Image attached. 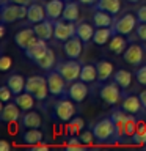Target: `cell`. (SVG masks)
I'll use <instances>...</instances> for the list:
<instances>
[{
  "mask_svg": "<svg viewBox=\"0 0 146 151\" xmlns=\"http://www.w3.org/2000/svg\"><path fill=\"white\" fill-rule=\"evenodd\" d=\"M96 143L99 145H113L118 143V132L112 115L102 116L91 126Z\"/></svg>",
  "mask_w": 146,
  "mask_h": 151,
  "instance_id": "obj_1",
  "label": "cell"
},
{
  "mask_svg": "<svg viewBox=\"0 0 146 151\" xmlns=\"http://www.w3.org/2000/svg\"><path fill=\"white\" fill-rule=\"evenodd\" d=\"M75 101H72L69 96H61L57 98L52 107V116L58 123H69L72 118L77 115V109H75Z\"/></svg>",
  "mask_w": 146,
  "mask_h": 151,
  "instance_id": "obj_2",
  "label": "cell"
},
{
  "mask_svg": "<svg viewBox=\"0 0 146 151\" xmlns=\"http://www.w3.org/2000/svg\"><path fill=\"white\" fill-rule=\"evenodd\" d=\"M25 90L35 96V99L38 102H46L49 94H50L46 76H28Z\"/></svg>",
  "mask_w": 146,
  "mask_h": 151,
  "instance_id": "obj_3",
  "label": "cell"
},
{
  "mask_svg": "<svg viewBox=\"0 0 146 151\" xmlns=\"http://www.w3.org/2000/svg\"><path fill=\"white\" fill-rule=\"evenodd\" d=\"M122 91H124V90H122L115 80H107V82L101 83V87H99V96H101V99L112 107L121 104L122 98H124V93Z\"/></svg>",
  "mask_w": 146,
  "mask_h": 151,
  "instance_id": "obj_4",
  "label": "cell"
},
{
  "mask_svg": "<svg viewBox=\"0 0 146 151\" xmlns=\"http://www.w3.org/2000/svg\"><path fill=\"white\" fill-rule=\"evenodd\" d=\"M27 13H28V6H24V5H17V3H11V2L0 5V19H2V24L24 21L27 17Z\"/></svg>",
  "mask_w": 146,
  "mask_h": 151,
  "instance_id": "obj_5",
  "label": "cell"
},
{
  "mask_svg": "<svg viewBox=\"0 0 146 151\" xmlns=\"http://www.w3.org/2000/svg\"><path fill=\"white\" fill-rule=\"evenodd\" d=\"M47 77V85H49V91L54 98H61V96H66L68 93V87H66V79L61 76L57 69H50L47 71L46 74Z\"/></svg>",
  "mask_w": 146,
  "mask_h": 151,
  "instance_id": "obj_6",
  "label": "cell"
},
{
  "mask_svg": "<svg viewBox=\"0 0 146 151\" xmlns=\"http://www.w3.org/2000/svg\"><path fill=\"white\" fill-rule=\"evenodd\" d=\"M58 73L66 79V82L71 83V82H75V80L80 79V71H82V63L79 60H74V58H68L64 61H60L55 68Z\"/></svg>",
  "mask_w": 146,
  "mask_h": 151,
  "instance_id": "obj_7",
  "label": "cell"
},
{
  "mask_svg": "<svg viewBox=\"0 0 146 151\" xmlns=\"http://www.w3.org/2000/svg\"><path fill=\"white\" fill-rule=\"evenodd\" d=\"M137 25H138L137 13H124L122 16H120L115 21V24H113V30H115V33L129 36L132 32H135Z\"/></svg>",
  "mask_w": 146,
  "mask_h": 151,
  "instance_id": "obj_8",
  "label": "cell"
},
{
  "mask_svg": "<svg viewBox=\"0 0 146 151\" xmlns=\"http://www.w3.org/2000/svg\"><path fill=\"white\" fill-rule=\"evenodd\" d=\"M75 27H77L75 22H68L64 19L54 21V40L60 42L68 41L69 38L75 36Z\"/></svg>",
  "mask_w": 146,
  "mask_h": 151,
  "instance_id": "obj_9",
  "label": "cell"
},
{
  "mask_svg": "<svg viewBox=\"0 0 146 151\" xmlns=\"http://www.w3.org/2000/svg\"><path fill=\"white\" fill-rule=\"evenodd\" d=\"M145 47L138 44V42H129L127 49L122 54V58H124L126 63H129L130 66H135L138 68L140 65H143L145 61Z\"/></svg>",
  "mask_w": 146,
  "mask_h": 151,
  "instance_id": "obj_10",
  "label": "cell"
},
{
  "mask_svg": "<svg viewBox=\"0 0 146 151\" xmlns=\"http://www.w3.org/2000/svg\"><path fill=\"white\" fill-rule=\"evenodd\" d=\"M121 107L127 113H132V115H137V116H145L146 113V109L143 106V102H141L140 96L134 93H129V94L124 93V98L121 101Z\"/></svg>",
  "mask_w": 146,
  "mask_h": 151,
  "instance_id": "obj_11",
  "label": "cell"
},
{
  "mask_svg": "<svg viewBox=\"0 0 146 151\" xmlns=\"http://www.w3.org/2000/svg\"><path fill=\"white\" fill-rule=\"evenodd\" d=\"M89 94V88H88V83H85L83 80H75V82H71L69 87H68V93L66 96H69L72 101H75L77 104L83 102L85 99L88 98Z\"/></svg>",
  "mask_w": 146,
  "mask_h": 151,
  "instance_id": "obj_12",
  "label": "cell"
},
{
  "mask_svg": "<svg viewBox=\"0 0 146 151\" xmlns=\"http://www.w3.org/2000/svg\"><path fill=\"white\" fill-rule=\"evenodd\" d=\"M38 41V36L35 33V28L33 27H27V28H22V30H19L16 35H14V42L17 44V47L21 49L22 52L28 49L33 42Z\"/></svg>",
  "mask_w": 146,
  "mask_h": 151,
  "instance_id": "obj_13",
  "label": "cell"
},
{
  "mask_svg": "<svg viewBox=\"0 0 146 151\" xmlns=\"http://www.w3.org/2000/svg\"><path fill=\"white\" fill-rule=\"evenodd\" d=\"M110 115H112L113 121H115V126H116L118 143H124V131H126V123H127V118H129V113L120 106V107L113 109Z\"/></svg>",
  "mask_w": 146,
  "mask_h": 151,
  "instance_id": "obj_14",
  "label": "cell"
},
{
  "mask_svg": "<svg viewBox=\"0 0 146 151\" xmlns=\"http://www.w3.org/2000/svg\"><path fill=\"white\" fill-rule=\"evenodd\" d=\"M83 46L85 42L80 40V38L75 35L72 38H69L68 41L63 42V50L68 58H74V60H79L82 57V52H83Z\"/></svg>",
  "mask_w": 146,
  "mask_h": 151,
  "instance_id": "obj_15",
  "label": "cell"
},
{
  "mask_svg": "<svg viewBox=\"0 0 146 151\" xmlns=\"http://www.w3.org/2000/svg\"><path fill=\"white\" fill-rule=\"evenodd\" d=\"M21 107L17 106L16 102H5V106L2 107V110H0V120L5 121V123H13V121H17L21 120L22 113H21Z\"/></svg>",
  "mask_w": 146,
  "mask_h": 151,
  "instance_id": "obj_16",
  "label": "cell"
},
{
  "mask_svg": "<svg viewBox=\"0 0 146 151\" xmlns=\"http://www.w3.org/2000/svg\"><path fill=\"white\" fill-rule=\"evenodd\" d=\"M96 66H97V82L99 83H104L107 80L113 79V74H115V66L110 60H105V58H101L99 61H96Z\"/></svg>",
  "mask_w": 146,
  "mask_h": 151,
  "instance_id": "obj_17",
  "label": "cell"
},
{
  "mask_svg": "<svg viewBox=\"0 0 146 151\" xmlns=\"http://www.w3.org/2000/svg\"><path fill=\"white\" fill-rule=\"evenodd\" d=\"M49 49V46H47V41L46 40H41V38H38L36 42H33V44L28 47V49L24 50V54H25L27 58H30L31 61H38L41 58L42 55L47 52Z\"/></svg>",
  "mask_w": 146,
  "mask_h": 151,
  "instance_id": "obj_18",
  "label": "cell"
},
{
  "mask_svg": "<svg viewBox=\"0 0 146 151\" xmlns=\"http://www.w3.org/2000/svg\"><path fill=\"white\" fill-rule=\"evenodd\" d=\"M94 32H96V25L89 22H77V27H75V35H77L80 40L85 42V46H88L89 42H93V36Z\"/></svg>",
  "mask_w": 146,
  "mask_h": 151,
  "instance_id": "obj_19",
  "label": "cell"
},
{
  "mask_svg": "<svg viewBox=\"0 0 146 151\" xmlns=\"http://www.w3.org/2000/svg\"><path fill=\"white\" fill-rule=\"evenodd\" d=\"M44 19H47L44 5H41L38 2H33L31 5H28V13H27V22L28 24L35 25V24L44 21Z\"/></svg>",
  "mask_w": 146,
  "mask_h": 151,
  "instance_id": "obj_20",
  "label": "cell"
},
{
  "mask_svg": "<svg viewBox=\"0 0 146 151\" xmlns=\"http://www.w3.org/2000/svg\"><path fill=\"white\" fill-rule=\"evenodd\" d=\"M47 19L50 21H58L63 16V9H64V2L63 0H47L44 3Z\"/></svg>",
  "mask_w": 146,
  "mask_h": 151,
  "instance_id": "obj_21",
  "label": "cell"
},
{
  "mask_svg": "<svg viewBox=\"0 0 146 151\" xmlns=\"http://www.w3.org/2000/svg\"><path fill=\"white\" fill-rule=\"evenodd\" d=\"M129 38H126V35H120V33H115L113 38L108 42V50H112L115 55H122L124 50L129 46Z\"/></svg>",
  "mask_w": 146,
  "mask_h": 151,
  "instance_id": "obj_22",
  "label": "cell"
},
{
  "mask_svg": "<svg viewBox=\"0 0 146 151\" xmlns=\"http://www.w3.org/2000/svg\"><path fill=\"white\" fill-rule=\"evenodd\" d=\"M33 28H35L36 36L41 40L49 41L50 38H54V21H50V19H44V21L35 24Z\"/></svg>",
  "mask_w": 146,
  "mask_h": 151,
  "instance_id": "obj_23",
  "label": "cell"
},
{
  "mask_svg": "<svg viewBox=\"0 0 146 151\" xmlns=\"http://www.w3.org/2000/svg\"><path fill=\"white\" fill-rule=\"evenodd\" d=\"M22 142L28 146H33L36 143H41L44 142V132L41 131V127H30V129H25L22 132Z\"/></svg>",
  "mask_w": 146,
  "mask_h": 151,
  "instance_id": "obj_24",
  "label": "cell"
},
{
  "mask_svg": "<svg viewBox=\"0 0 146 151\" xmlns=\"http://www.w3.org/2000/svg\"><path fill=\"white\" fill-rule=\"evenodd\" d=\"M113 35H115L113 27H96V32H94V36H93V44L105 46L110 42Z\"/></svg>",
  "mask_w": 146,
  "mask_h": 151,
  "instance_id": "obj_25",
  "label": "cell"
},
{
  "mask_svg": "<svg viewBox=\"0 0 146 151\" xmlns=\"http://www.w3.org/2000/svg\"><path fill=\"white\" fill-rule=\"evenodd\" d=\"M21 126L24 129H30V127H41L42 126V118L35 110H27L21 116Z\"/></svg>",
  "mask_w": 146,
  "mask_h": 151,
  "instance_id": "obj_26",
  "label": "cell"
},
{
  "mask_svg": "<svg viewBox=\"0 0 146 151\" xmlns=\"http://www.w3.org/2000/svg\"><path fill=\"white\" fill-rule=\"evenodd\" d=\"M6 85L11 88V91L14 93V96L22 91H25V85H27V79L19 73H13L6 77Z\"/></svg>",
  "mask_w": 146,
  "mask_h": 151,
  "instance_id": "obj_27",
  "label": "cell"
},
{
  "mask_svg": "<svg viewBox=\"0 0 146 151\" xmlns=\"http://www.w3.org/2000/svg\"><path fill=\"white\" fill-rule=\"evenodd\" d=\"M115 21V16L104 9H94L93 13V24L96 27H113Z\"/></svg>",
  "mask_w": 146,
  "mask_h": 151,
  "instance_id": "obj_28",
  "label": "cell"
},
{
  "mask_svg": "<svg viewBox=\"0 0 146 151\" xmlns=\"http://www.w3.org/2000/svg\"><path fill=\"white\" fill-rule=\"evenodd\" d=\"M61 19L68 22H79L80 19V6H79V0L77 2H64V9H63V16Z\"/></svg>",
  "mask_w": 146,
  "mask_h": 151,
  "instance_id": "obj_29",
  "label": "cell"
},
{
  "mask_svg": "<svg viewBox=\"0 0 146 151\" xmlns=\"http://www.w3.org/2000/svg\"><path fill=\"white\" fill-rule=\"evenodd\" d=\"M80 80H83V82L88 83V85L97 82V66H96V63L89 61V63H83V65H82V71H80Z\"/></svg>",
  "mask_w": 146,
  "mask_h": 151,
  "instance_id": "obj_30",
  "label": "cell"
},
{
  "mask_svg": "<svg viewBox=\"0 0 146 151\" xmlns=\"http://www.w3.org/2000/svg\"><path fill=\"white\" fill-rule=\"evenodd\" d=\"M14 102L21 107L22 112H27V110H31V109L35 107L36 99H35V96H33L31 93H28L25 90V91H22V93H19V94L14 96Z\"/></svg>",
  "mask_w": 146,
  "mask_h": 151,
  "instance_id": "obj_31",
  "label": "cell"
},
{
  "mask_svg": "<svg viewBox=\"0 0 146 151\" xmlns=\"http://www.w3.org/2000/svg\"><path fill=\"white\" fill-rule=\"evenodd\" d=\"M122 8L121 0H97L96 5L93 6V9H104V11L112 13L113 16H118Z\"/></svg>",
  "mask_w": 146,
  "mask_h": 151,
  "instance_id": "obj_32",
  "label": "cell"
},
{
  "mask_svg": "<svg viewBox=\"0 0 146 151\" xmlns=\"http://www.w3.org/2000/svg\"><path fill=\"white\" fill-rule=\"evenodd\" d=\"M134 76H135V74H132L130 71H127V69H116L115 74H113V80H115V82L126 91V90L130 88Z\"/></svg>",
  "mask_w": 146,
  "mask_h": 151,
  "instance_id": "obj_33",
  "label": "cell"
},
{
  "mask_svg": "<svg viewBox=\"0 0 146 151\" xmlns=\"http://www.w3.org/2000/svg\"><path fill=\"white\" fill-rule=\"evenodd\" d=\"M35 63H36L38 66H39L41 69H44V71L55 69V68H57V65H58V63H57V55H55V52L52 50L50 47L47 49V52L41 57L39 60L35 61Z\"/></svg>",
  "mask_w": 146,
  "mask_h": 151,
  "instance_id": "obj_34",
  "label": "cell"
},
{
  "mask_svg": "<svg viewBox=\"0 0 146 151\" xmlns=\"http://www.w3.org/2000/svg\"><path fill=\"white\" fill-rule=\"evenodd\" d=\"M129 143L146 146V123L138 121V127H137V132H135L134 135H132V139H130Z\"/></svg>",
  "mask_w": 146,
  "mask_h": 151,
  "instance_id": "obj_35",
  "label": "cell"
},
{
  "mask_svg": "<svg viewBox=\"0 0 146 151\" xmlns=\"http://www.w3.org/2000/svg\"><path fill=\"white\" fill-rule=\"evenodd\" d=\"M85 129V120L80 115H75L72 120L68 123V131L71 135H79Z\"/></svg>",
  "mask_w": 146,
  "mask_h": 151,
  "instance_id": "obj_36",
  "label": "cell"
},
{
  "mask_svg": "<svg viewBox=\"0 0 146 151\" xmlns=\"http://www.w3.org/2000/svg\"><path fill=\"white\" fill-rule=\"evenodd\" d=\"M87 148V145L82 143V140L79 139V135H72L71 139H68V142H66V150L69 151H82Z\"/></svg>",
  "mask_w": 146,
  "mask_h": 151,
  "instance_id": "obj_37",
  "label": "cell"
},
{
  "mask_svg": "<svg viewBox=\"0 0 146 151\" xmlns=\"http://www.w3.org/2000/svg\"><path fill=\"white\" fill-rule=\"evenodd\" d=\"M79 139L82 140L83 145H87V146L96 143V139H94V134H93V129H91V127H89V129H83V131L79 134Z\"/></svg>",
  "mask_w": 146,
  "mask_h": 151,
  "instance_id": "obj_38",
  "label": "cell"
},
{
  "mask_svg": "<svg viewBox=\"0 0 146 151\" xmlns=\"http://www.w3.org/2000/svg\"><path fill=\"white\" fill-rule=\"evenodd\" d=\"M135 80H137V83H140V85H143V87H146V65H140L138 68L135 69Z\"/></svg>",
  "mask_w": 146,
  "mask_h": 151,
  "instance_id": "obj_39",
  "label": "cell"
},
{
  "mask_svg": "<svg viewBox=\"0 0 146 151\" xmlns=\"http://www.w3.org/2000/svg\"><path fill=\"white\" fill-rule=\"evenodd\" d=\"M13 96H14V93L11 91V88H9L6 83L0 87V101H2L3 104L5 102H9L13 99Z\"/></svg>",
  "mask_w": 146,
  "mask_h": 151,
  "instance_id": "obj_40",
  "label": "cell"
},
{
  "mask_svg": "<svg viewBox=\"0 0 146 151\" xmlns=\"http://www.w3.org/2000/svg\"><path fill=\"white\" fill-rule=\"evenodd\" d=\"M135 35L138 40L146 42V22H138V25L135 28Z\"/></svg>",
  "mask_w": 146,
  "mask_h": 151,
  "instance_id": "obj_41",
  "label": "cell"
},
{
  "mask_svg": "<svg viewBox=\"0 0 146 151\" xmlns=\"http://www.w3.org/2000/svg\"><path fill=\"white\" fill-rule=\"evenodd\" d=\"M11 66H13V58L9 55H3L0 58V69L2 71H8Z\"/></svg>",
  "mask_w": 146,
  "mask_h": 151,
  "instance_id": "obj_42",
  "label": "cell"
},
{
  "mask_svg": "<svg viewBox=\"0 0 146 151\" xmlns=\"http://www.w3.org/2000/svg\"><path fill=\"white\" fill-rule=\"evenodd\" d=\"M137 17H138V22H146V5H141L137 9Z\"/></svg>",
  "mask_w": 146,
  "mask_h": 151,
  "instance_id": "obj_43",
  "label": "cell"
},
{
  "mask_svg": "<svg viewBox=\"0 0 146 151\" xmlns=\"http://www.w3.org/2000/svg\"><path fill=\"white\" fill-rule=\"evenodd\" d=\"M30 148H31V151H47L49 150V145L44 143V142H41V143H36V145L30 146Z\"/></svg>",
  "mask_w": 146,
  "mask_h": 151,
  "instance_id": "obj_44",
  "label": "cell"
},
{
  "mask_svg": "<svg viewBox=\"0 0 146 151\" xmlns=\"http://www.w3.org/2000/svg\"><path fill=\"white\" fill-rule=\"evenodd\" d=\"M11 3H17V5H24V6H28V5H31L33 2H36V0H9Z\"/></svg>",
  "mask_w": 146,
  "mask_h": 151,
  "instance_id": "obj_45",
  "label": "cell"
},
{
  "mask_svg": "<svg viewBox=\"0 0 146 151\" xmlns=\"http://www.w3.org/2000/svg\"><path fill=\"white\" fill-rule=\"evenodd\" d=\"M11 150V145L6 140H0V151H9Z\"/></svg>",
  "mask_w": 146,
  "mask_h": 151,
  "instance_id": "obj_46",
  "label": "cell"
},
{
  "mask_svg": "<svg viewBox=\"0 0 146 151\" xmlns=\"http://www.w3.org/2000/svg\"><path fill=\"white\" fill-rule=\"evenodd\" d=\"M97 0H79L80 5H87V6H94Z\"/></svg>",
  "mask_w": 146,
  "mask_h": 151,
  "instance_id": "obj_47",
  "label": "cell"
},
{
  "mask_svg": "<svg viewBox=\"0 0 146 151\" xmlns=\"http://www.w3.org/2000/svg\"><path fill=\"white\" fill-rule=\"evenodd\" d=\"M138 96H140V99H141V102H143L145 109H146V90H141V91L138 93Z\"/></svg>",
  "mask_w": 146,
  "mask_h": 151,
  "instance_id": "obj_48",
  "label": "cell"
},
{
  "mask_svg": "<svg viewBox=\"0 0 146 151\" xmlns=\"http://www.w3.org/2000/svg\"><path fill=\"white\" fill-rule=\"evenodd\" d=\"M5 25H6V24H2V25H0V38L5 36V32H6L5 30Z\"/></svg>",
  "mask_w": 146,
  "mask_h": 151,
  "instance_id": "obj_49",
  "label": "cell"
},
{
  "mask_svg": "<svg viewBox=\"0 0 146 151\" xmlns=\"http://www.w3.org/2000/svg\"><path fill=\"white\" fill-rule=\"evenodd\" d=\"M126 2H129V3H140L141 0H126Z\"/></svg>",
  "mask_w": 146,
  "mask_h": 151,
  "instance_id": "obj_50",
  "label": "cell"
},
{
  "mask_svg": "<svg viewBox=\"0 0 146 151\" xmlns=\"http://www.w3.org/2000/svg\"><path fill=\"white\" fill-rule=\"evenodd\" d=\"M9 0H0V5H5V3H8Z\"/></svg>",
  "mask_w": 146,
  "mask_h": 151,
  "instance_id": "obj_51",
  "label": "cell"
},
{
  "mask_svg": "<svg viewBox=\"0 0 146 151\" xmlns=\"http://www.w3.org/2000/svg\"><path fill=\"white\" fill-rule=\"evenodd\" d=\"M63 2H74V0H63Z\"/></svg>",
  "mask_w": 146,
  "mask_h": 151,
  "instance_id": "obj_52",
  "label": "cell"
},
{
  "mask_svg": "<svg viewBox=\"0 0 146 151\" xmlns=\"http://www.w3.org/2000/svg\"><path fill=\"white\" fill-rule=\"evenodd\" d=\"M145 49H146V46H145Z\"/></svg>",
  "mask_w": 146,
  "mask_h": 151,
  "instance_id": "obj_53",
  "label": "cell"
},
{
  "mask_svg": "<svg viewBox=\"0 0 146 151\" xmlns=\"http://www.w3.org/2000/svg\"><path fill=\"white\" fill-rule=\"evenodd\" d=\"M46 2H47V0H46Z\"/></svg>",
  "mask_w": 146,
  "mask_h": 151,
  "instance_id": "obj_54",
  "label": "cell"
}]
</instances>
